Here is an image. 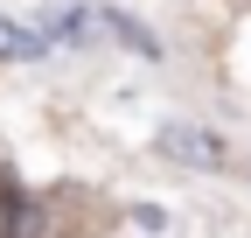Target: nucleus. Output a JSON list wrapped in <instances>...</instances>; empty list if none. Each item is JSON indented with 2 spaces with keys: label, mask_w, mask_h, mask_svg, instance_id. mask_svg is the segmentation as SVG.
I'll return each instance as SVG.
<instances>
[{
  "label": "nucleus",
  "mask_w": 251,
  "mask_h": 238,
  "mask_svg": "<svg viewBox=\"0 0 251 238\" xmlns=\"http://www.w3.org/2000/svg\"><path fill=\"white\" fill-rule=\"evenodd\" d=\"M161 147H168V154H181V161H202V168L224 161V147H216L209 133H196V126H168V133H161Z\"/></svg>",
  "instance_id": "1"
},
{
  "label": "nucleus",
  "mask_w": 251,
  "mask_h": 238,
  "mask_svg": "<svg viewBox=\"0 0 251 238\" xmlns=\"http://www.w3.org/2000/svg\"><path fill=\"white\" fill-rule=\"evenodd\" d=\"M42 42L49 35H35V28H21V21L0 14V56H7V63H14V56H42Z\"/></svg>",
  "instance_id": "2"
}]
</instances>
